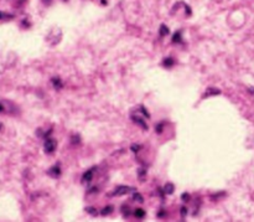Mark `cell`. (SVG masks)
Returning <instances> with one entry per match:
<instances>
[{"label":"cell","mask_w":254,"mask_h":222,"mask_svg":"<svg viewBox=\"0 0 254 222\" xmlns=\"http://www.w3.org/2000/svg\"><path fill=\"white\" fill-rule=\"evenodd\" d=\"M44 148H45V153L52 154L53 152L56 150V148H57L56 139H53V138H51V137L46 138V139H45V144H44Z\"/></svg>","instance_id":"6da1fadb"},{"label":"cell","mask_w":254,"mask_h":222,"mask_svg":"<svg viewBox=\"0 0 254 222\" xmlns=\"http://www.w3.org/2000/svg\"><path fill=\"white\" fill-rule=\"evenodd\" d=\"M130 118H131V121H133V122H134L135 124H138L139 127H141L144 130H148V129H149L148 124L145 123V121H144V119H146V118H141V117H140V114H139V112H136V114H135V113H131Z\"/></svg>","instance_id":"7a4b0ae2"},{"label":"cell","mask_w":254,"mask_h":222,"mask_svg":"<svg viewBox=\"0 0 254 222\" xmlns=\"http://www.w3.org/2000/svg\"><path fill=\"white\" fill-rule=\"evenodd\" d=\"M131 191H135V188H130V186H118L110 195H112V196H122V195H126V194L131 193Z\"/></svg>","instance_id":"3957f363"},{"label":"cell","mask_w":254,"mask_h":222,"mask_svg":"<svg viewBox=\"0 0 254 222\" xmlns=\"http://www.w3.org/2000/svg\"><path fill=\"white\" fill-rule=\"evenodd\" d=\"M220 93H221L220 89L213 88V87H210V88H207V91L203 93L202 98H208V97H212V96H217V94H220Z\"/></svg>","instance_id":"277c9868"},{"label":"cell","mask_w":254,"mask_h":222,"mask_svg":"<svg viewBox=\"0 0 254 222\" xmlns=\"http://www.w3.org/2000/svg\"><path fill=\"white\" fill-rule=\"evenodd\" d=\"M94 170H95V166L93 167V169H90V170H88V171L84 172V175H83V177H82V182H90V181H92Z\"/></svg>","instance_id":"5b68a950"},{"label":"cell","mask_w":254,"mask_h":222,"mask_svg":"<svg viewBox=\"0 0 254 222\" xmlns=\"http://www.w3.org/2000/svg\"><path fill=\"white\" fill-rule=\"evenodd\" d=\"M47 174H48V175H51L52 177L57 179L60 175H61V169H60V166H58V165H56V166H52L51 169L47 171Z\"/></svg>","instance_id":"8992f818"},{"label":"cell","mask_w":254,"mask_h":222,"mask_svg":"<svg viewBox=\"0 0 254 222\" xmlns=\"http://www.w3.org/2000/svg\"><path fill=\"white\" fill-rule=\"evenodd\" d=\"M51 83L56 89H61L63 87V83H62L61 78H58V77H53V78L51 80Z\"/></svg>","instance_id":"52a82bcc"},{"label":"cell","mask_w":254,"mask_h":222,"mask_svg":"<svg viewBox=\"0 0 254 222\" xmlns=\"http://www.w3.org/2000/svg\"><path fill=\"white\" fill-rule=\"evenodd\" d=\"M164 191H165V194H166V195H172V194H174V191H175L174 184L167 182V184L165 185V188H164Z\"/></svg>","instance_id":"ba28073f"},{"label":"cell","mask_w":254,"mask_h":222,"mask_svg":"<svg viewBox=\"0 0 254 222\" xmlns=\"http://www.w3.org/2000/svg\"><path fill=\"white\" fill-rule=\"evenodd\" d=\"M174 63H175V61H174V58H171V57H166V58H164V61H162V65H164L165 67H167V68L172 67Z\"/></svg>","instance_id":"9c48e42d"},{"label":"cell","mask_w":254,"mask_h":222,"mask_svg":"<svg viewBox=\"0 0 254 222\" xmlns=\"http://www.w3.org/2000/svg\"><path fill=\"white\" fill-rule=\"evenodd\" d=\"M113 210H114V208H113V206H112V205H108V206H105V207H104V208L100 211V215H102V216L110 215V213L113 212Z\"/></svg>","instance_id":"30bf717a"},{"label":"cell","mask_w":254,"mask_h":222,"mask_svg":"<svg viewBox=\"0 0 254 222\" xmlns=\"http://www.w3.org/2000/svg\"><path fill=\"white\" fill-rule=\"evenodd\" d=\"M136 111H138V112H140V113H141V114H143L145 118H148V119L150 118L149 112H148L146 109H145V108H144V106H139V107H136Z\"/></svg>","instance_id":"8fae6325"},{"label":"cell","mask_w":254,"mask_h":222,"mask_svg":"<svg viewBox=\"0 0 254 222\" xmlns=\"http://www.w3.org/2000/svg\"><path fill=\"white\" fill-rule=\"evenodd\" d=\"M169 32H170V30H169V27L166 26V25H162L160 26V36L161 37H164V36H166V35H169Z\"/></svg>","instance_id":"7c38bea8"},{"label":"cell","mask_w":254,"mask_h":222,"mask_svg":"<svg viewBox=\"0 0 254 222\" xmlns=\"http://www.w3.org/2000/svg\"><path fill=\"white\" fill-rule=\"evenodd\" d=\"M138 176L140 177V181H144L145 176H146V170H145L144 167H139L138 169Z\"/></svg>","instance_id":"4fadbf2b"},{"label":"cell","mask_w":254,"mask_h":222,"mask_svg":"<svg viewBox=\"0 0 254 222\" xmlns=\"http://www.w3.org/2000/svg\"><path fill=\"white\" fill-rule=\"evenodd\" d=\"M86 212L89 213V215H92V216H97V215H98V210H97L95 207L88 206V207H86Z\"/></svg>","instance_id":"5bb4252c"},{"label":"cell","mask_w":254,"mask_h":222,"mask_svg":"<svg viewBox=\"0 0 254 222\" xmlns=\"http://www.w3.org/2000/svg\"><path fill=\"white\" fill-rule=\"evenodd\" d=\"M172 42H174V44L181 42V31H177V32L174 34V36H172Z\"/></svg>","instance_id":"9a60e30c"},{"label":"cell","mask_w":254,"mask_h":222,"mask_svg":"<svg viewBox=\"0 0 254 222\" xmlns=\"http://www.w3.org/2000/svg\"><path fill=\"white\" fill-rule=\"evenodd\" d=\"M134 215H135V217H138V218H144L145 217V211L141 210V208H136L134 211Z\"/></svg>","instance_id":"2e32d148"},{"label":"cell","mask_w":254,"mask_h":222,"mask_svg":"<svg viewBox=\"0 0 254 222\" xmlns=\"http://www.w3.org/2000/svg\"><path fill=\"white\" fill-rule=\"evenodd\" d=\"M133 200H134L135 202H139V203H143V202H144L143 196L139 194V193H134V195H133Z\"/></svg>","instance_id":"e0dca14e"},{"label":"cell","mask_w":254,"mask_h":222,"mask_svg":"<svg viewBox=\"0 0 254 222\" xmlns=\"http://www.w3.org/2000/svg\"><path fill=\"white\" fill-rule=\"evenodd\" d=\"M122 212H123V215H124V217H128V216L131 213V210H130L129 206L123 205V206H122Z\"/></svg>","instance_id":"ac0fdd59"},{"label":"cell","mask_w":254,"mask_h":222,"mask_svg":"<svg viewBox=\"0 0 254 222\" xmlns=\"http://www.w3.org/2000/svg\"><path fill=\"white\" fill-rule=\"evenodd\" d=\"M162 130H164V123L156 124V127H155V131H156V133H158V134H161Z\"/></svg>","instance_id":"d6986e66"},{"label":"cell","mask_w":254,"mask_h":222,"mask_svg":"<svg viewBox=\"0 0 254 222\" xmlns=\"http://www.w3.org/2000/svg\"><path fill=\"white\" fill-rule=\"evenodd\" d=\"M13 17V15H10V14H6V13H3V11H0V20H3V19H11Z\"/></svg>","instance_id":"ffe728a7"},{"label":"cell","mask_w":254,"mask_h":222,"mask_svg":"<svg viewBox=\"0 0 254 222\" xmlns=\"http://www.w3.org/2000/svg\"><path fill=\"white\" fill-rule=\"evenodd\" d=\"M130 149H131V152L136 153V152H139L141 149V145H139V144H133V145L130 147Z\"/></svg>","instance_id":"44dd1931"},{"label":"cell","mask_w":254,"mask_h":222,"mask_svg":"<svg viewBox=\"0 0 254 222\" xmlns=\"http://www.w3.org/2000/svg\"><path fill=\"white\" fill-rule=\"evenodd\" d=\"M80 135H73L72 137V139H71V142H72V144H78L80 143Z\"/></svg>","instance_id":"7402d4cb"},{"label":"cell","mask_w":254,"mask_h":222,"mask_svg":"<svg viewBox=\"0 0 254 222\" xmlns=\"http://www.w3.org/2000/svg\"><path fill=\"white\" fill-rule=\"evenodd\" d=\"M181 199H182V201H185V202H186V201H190V195L185 193V194L181 195Z\"/></svg>","instance_id":"603a6c76"},{"label":"cell","mask_w":254,"mask_h":222,"mask_svg":"<svg viewBox=\"0 0 254 222\" xmlns=\"http://www.w3.org/2000/svg\"><path fill=\"white\" fill-rule=\"evenodd\" d=\"M186 215H187V207H186V206H182V207H181V216H182V217H185Z\"/></svg>","instance_id":"cb8c5ba5"},{"label":"cell","mask_w":254,"mask_h":222,"mask_svg":"<svg viewBox=\"0 0 254 222\" xmlns=\"http://www.w3.org/2000/svg\"><path fill=\"white\" fill-rule=\"evenodd\" d=\"M185 11H186V15L187 16L191 15V8L189 6V5H186V4H185Z\"/></svg>","instance_id":"d4e9b609"},{"label":"cell","mask_w":254,"mask_h":222,"mask_svg":"<svg viewBox=\"0 0 254 222\" xmlns=\"http://www.w3.org/2000/svg\"><path fill=\"white\" fill-rule=\"evenodd\" d=\"M3 111H4V107H3V106H1V104H0V113H1V112H3Z\"/></svg>","instance_id":"484cf974"},{"label":"cell","mask_w":254,"mask_h":222,"mask_svg":"<svg viewBox=\"0 0 254 222\" xmlns=\"http://www.w3.org/2000/svg\"><path fill=\"white\" fill-rule=\"evenodd\" d=\"M102 4L105 5V4H107V0H102Z\"/></svg>","instance_id":"4316f807"},{"label":"cell","mask_w":254,"mask_h":222,"mask_svg":"<svg viewBox=\"0 0 254 222\" xmlns=\"http://www.w3.org/2000/svg\"><path fill=\"white\" fill-rule=\"evenodd\" d=\"M1 127H3V124H1V123H0V129H1Z\"/></svg>","instance_id":"83f0119b"}]
</instances>
